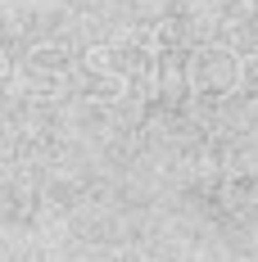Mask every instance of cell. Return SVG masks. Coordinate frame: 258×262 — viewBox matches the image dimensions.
<instances>
[{
    "mask_svg": "<svg viewBox=\"0 0 258 262\" xmlns=\"http://www.w3.org/2000/svg\"><path fill=\"white\" fill-rule=\"evenodd\" d=\"M5 77H9V59H5V50H0V86H5Z\"/></svg>",
    "mask_w": 258,
    "mask_h": 262,
    "instance_id": "1",
    "label": "cell"
}]
</instances>
